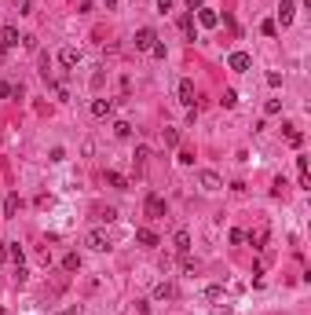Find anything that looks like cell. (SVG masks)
<instances>
[{
  "mask_svg": "<svg viewBox=\"0 0 311 315\" xmlns=\"http://www.w3.org/2000/svg\"><path fill=\"white\" fill-rule=\"evenodd\" d=\"M84 242H88V249H95V253H107V249L114 246V242H110V235L103 231V227H95V231H88V238H84Z\"/></svg>",
  "mask_w": 311,
  "mask_h": 315,
  "instance_id": "6da1fadb",
  "label": "cell"
},
{
  "mask_svg": "<svg viewBox=\"0 0 311 315\" xmlns=\"http://www.w3.org/2000/svg\"><path fill=\"white\" fill-rule=\"evenodd\" d=\"M157 44V33L150 30V26H143V30H136V51H150Z\"/></svg>",
  "mask_w": 311,
  "mask_h": 315,
  "instance_id": "7a4b0ae2",
  "label": "cell"
},
{
  "mask_svg": "<svg viewBox=\"0 0 311 315\" xmlns=\"http://www.w3.org/2000/svg\"><path fill=\"white\" fill-rule=\"evenodd\" d=\"M198 183H202V191H209V194H213V191H220V187H223V180L213 173V169H202V173H198Z\"/></svg>",
  "mask_w": 311,
  "mask_h": 315,
  "instance_id": "3957f363",
  "label": "cell"
},
{
  "mask_svg": "<svg viewBox=\"0 0 311 315\" xmlns=\"http://www.w3.org/2000/svg\"><path fill=\"white\" fill-rule=\"evenodd\" d=\"M227 66L234 70V74H246V70L253 66V59H249L246 51H231V59H227Z\"/></svg>",
  "mask_w": 311,
  "mask_h": 315,
  "instance_id": "277c9868",
  "label": "cell"
},
{
  "mask_svg": "<svg viewBox=\"0 0 311 315\" xmlns=\"http://www.w3.org/2000/svg\"><path fill=\"white\" fill-rule=\"evenodd\" d=\"M176 95H180L183 107H194V81H190V77H183L180 88H176Z\"/></svg>",
  "mask_w": 311,
  "mask_h": 315,
  "instance_id": "5b68a950",
  "label": "cell"
},
{
  "mask_svg": "<svg viewBox=\"0 0 311 315\" xmlns=\"http://www.w3.org/2000/svg\"><path fill=\"white\" fill-rule=\"evenodd\" d=\"M198 22H202L205 30H216V26H220V15H216V8H198Z\"/></svg>",
  "mask_w": 311,
  "mask_h": 315,
  "instance_id": "8992f818",
  "label": "cell"
},
{
  "mask_svg": "<svg viewBox=\"0 0 311 315\" xmlns=\"http://www.w3.org/2000/svg\"><path fill=\"white\" fill-rule=\"evenodd\" d=\"M18 41H22V37H18V30H15V26H4V33H0V48L8 51V48H15Z\"/></svg>",
  "mask_w": 311,
  "mask_h": 315,
  "instance_id": "52a82bcc",
  "label": "cell"
},
{
  "mask_svg": "<svg viewBox=\"0 0 311 315\" xmlns=\"http://www.w3.org/2000/svg\"><path fill=\"white\" fill-rule=\"evenodd\" d=\"M147 216H165V198H157V194H147Z\"/></svg>",
  "mask_w": 311,
  "mask_h": 315,
  "instance_id": "ba28073f",
  "label": "cell"
},
{
  "mask_svg": "<svg viewBox=\"0 0 311 315\" xmlns=\"http://www.w3.org/2000/svg\"><path fill=\"white\" fill-rule=\"evenodd\" d=\"M92 114H95V117H110V114H114V103H110V99H92Z\"/></svg>",
  "mask_w": 311,
  "mask_h": 315,
  "instance_id": "9c48e42d",
  "label": "cell"
},
{
  "mask_svg": "<svg viewBox=\"0 0 311 315\" xmlns=\"http://www.w3.org/2000/svg\"><path fill=\"white\" fill-rule=\"evenodd\" d=\"M246 242H253V249H264V246H267V227H256V231H249Z\"/></svg>",
  "mask_w": 311,
  "mask_h": 315,
  "instance_id": "30bf717a",
  "label": "cell"
},
{
  "mask_svg": "<svg viewBox=\"0 0 311 315\" xmlns=\"http://www.w3.org/2000/svg\"><path fill=\"white\" fill-rule=\"evenodd\" d=\"M136 242H140V246H147V249H154V246H157V235L150 231V227H140V231H136Z\"/></svg>",
  "mask_w": 311,
  "mask_h": 315,
  "instance_id": "8fae6325",
  "label": "cell"
},
{
  "mask_svg": "<svg viewBox=\"0 0 311 315\" xmlns=\"http://www.w3.org/2000/svg\"><path fill=\"white\" fill-rule=\"evenodd\" d=\"M59 63H62V66H77V63H81V51L77 48H62L59 51Z\"/></svg>",
  "mask_w": 311,
  "mask_h": 315,
  "instance_id": "7c38bea8",
  "label": "cell"
},
{
  "mask_svg": "<svg viewBox=\"0 0 311 315\" xmlns=\"http://www.w3.org/2000/svg\"><path fill=\"white\" fill-rule=\"evenodd\" d=\"M176 253H180V257L190 253V231H176Z\"/></svg>",
  "mask_w": 311,
  "mask_h": 315,
  "instance_id": "4fadbf2b",
  "label": "cell"
},
{
  "mask_svg": "<svg viewBox=\"0 0 311 315\" xmlns=\"http://www.w3.org/2000/svg\"><path fill=\"white\" fill-rule=\"evenodd\" d=\"M279 22H282V26L293 22V0H282V8H279Z\"/></svg>",
  "mask_w": 311,
  "mask_h": 315,
  "instance_id": "5bb4252c",
  "label": "cell"
},
{
  "mask_svg": "<svg viewBox=\"0 0 311 315\" xmlns=\"http://www.w3.org/2000/svg\"><path fill=\"white\" fill-rule=\"evenodd\" d=\"M107 183H110V187H117V191H124V187H128V180H124L121 173H114V169L107 173Z\"/></svg>",
  "mask_w": 311,
  "mask_h": 315,
  "instance_id": "9a60e30c",
  "label": "cell"
},
{
  "mask_svg": "<svg viewBox=\"0 0 311 315\" xmlns=\"http://www.w3.org/2000/svg\"><path fill=\"white\" fill-rule=\"evenodd\" d=\"M180 30L187 33V41H194V15H183L180 18Z\"/></svg>",
  "mask_w": 311,
  "mask_h": 315,
  "instance_id": "2e32d148",
  "label": "cell"
},
{
  "mask_svg": "<svg viewBox=\"0 0 311 315\" xmlns=\"http://www.w3.org/2000/svg\"><path fill=\"white\" fill-rule=\"evenodd\" d=\"M18 213V194H8L4 198V216H15Z\"/></svg>",
  "mask_w": 311,
  "mask_h": 315,
  "instance_id": "e0dca14e",
  "label": "cell"
},
{
  "mask_svg": "<svg viewBox=\"0 0 311 315\" xmlns=\"http://www.w3.org/2000/svg\"><path fill=\"white\" fill-rule=\"evenodd\" d=\"M62 268H66V271H77V268H81V257H77V253H66V257H62Z\"/></svg>",
  "mask_w": 311,
  "mask_h": 315,
  "instance_id": "ac0fdd59",
  "label": "cell"
},
{
  "mask_svg": "<svg viewBox=\"0 0 311 315\" xmlns=\"http://www.w3.org/2000/svg\"><path fill=\"white\" fill-rule=\"evenodd\" d=\"M220 103H223L227 110H231V107H238V92H234V88H227V92H223V99H220Z\"/></svg>",
  "mask_w": 311,
  "mask_h": 315,
  "instance_id": "d6986e66",
  "label": "cell"
},
{
  "mask_svg": "<svg viewBox=\"0 0 311 315\" xmlns=\"http://www.w3.org/2000/svg\"><path fill=\"white\" fill-rule=\"evenodd\" d=\"M172 293H176V290H172L169 282H161V286H157V290H154V297H157V300H169Z\"/></svg>",
  "mask_w": 311,
  "mask_h": 315,
  "instance_id": "ffe728a7",
  "label": "cell"
},
{
  "mask_svg": "<svg viewBox=\"0 0 311 315\" xmlns=\"http://www.w3.org/2000/svg\"><path fill=\"white\" fill-rule=\"evenodd\" d=\"M264 114H267V117L282 114V99H267V107H264Z\"/></svg>",
  "mask_w": 311,
  "mask_h": 315,
  "instance_id": "44dd1931",
  "label": "cell"
},
{
  "mask_svg": "<svg viewBox=\"0 0 311 315\" xmlns=\"http://www.w3.org/2000/svg\"><path fill=\"white\" fill-rule=\"evenodd\" d=\"M114 132L121 136V140H128V136H132V125H128V121H117V125H114Z\"/></svg>",
  "mask_w": 311,
  "mask_h": 315,
  "instance_id": "7402d4cb",
  "label": "cell"
},
{
  "mask_svg": "<svg viewBox=\"0 0 311 315\" xmlns=\"http://www.w3.org/2000/svg\"><path fill=\"white\" fill-rule=\"evenodd\" d=\"M176 143H180V132L176 128H165V147H176Z\"/></svg>",
  "mask_w": 311,
  "mask_h": 315,
  "instance_id": "603a6c76",
  "label": "cell"
},
{
  "mask_svg": "<svg viewBox=\"0 0 311 315\" xmlns=\"http://www.w3.org/2000/svg\"><path fill=\"white\" fill-rule=\"evenodd\" d=\"M99 220H103V224H110V220H117V209H99Z\"/></svg>",
  "mask_w": 311,
  "mask_h": 315,
  "instance_id": "cb8c5ba5",
  "label": "cell"
},
{
  "mask_svg": "<svg viewBox=\"0 0 311 315\" xmlns=\"http://www.w3.org/2000/svg\"><path fill=\"white\" fill-rule=\"evenodd\" d=\"M205 297H209V300H220V297H223V286H205Z\"/></svg>",
  "mask_w": 311,
  "mask_h": 315,
  "instance_id": "d4e9b609",
  "label": "cell"
},
{
  "mask_svg": "<svg viewBox=\"0 0 311 315\" xmlns=\"http://www.w3.org/2000/svg\"><path fill=\"white\" fill-rule=\"evenodd\" d=\"M260 33H264V37H275V33H279V26H275V22H271V18H267V22L260 26Z\"/></svg>",
  "mask_w": 311,
  "mask_h": 315,
  "instance_id": "484cf974",
  "label": "cell"
},
{
  "mask_svg": "<svg viewBox=\"0 0 311 315\" xmlns=\"http://www.w3.org/2000/svg\"><path fill=\"white\" fill-rule=\"evenodd\" d=\"M286 140H289V143H293V147H300V143H304V136H300V132H296V128H289V132H286Z\"/></svg>",
  "mask_w": 311,
  "mask_h": 315,
  "instance_id": "4316f807",
  "label": "cell"
},
{
  "mask_svg": "<svg viewBox=\"0 0 311 315\" xmlns=\"http://www.w3.org/2000/svg\"><path fill=\"white\" fill-rule=\"evenodd\" d=\"M267 84H271V88H279V84H282V74H279V70H271V74H267Z\"/></svg>",
  "mask_w": 311,
  "mask_h": 315,
  "instance_id": "83f0119b",
  "label": "cell"
},
{
  "mask_svg": "<svg viewBox=\"0 0 311 315\" xmlns=\"http://www.w3.org/2000/svg\"><path fill=\"white\" fill-rule=\"evenodd\" d=\"M0 95L8 99V95H15V84H8V81H0Z\"/></svg>",
  "mask_w": 311,
  "mask_h": 315,
  "instance_id": "f1b7e54d",
  "label": "cell"
},
{
  "mask_svg": "<svg viewBox=\"0 0 311 315\" xmlns=\"http://www.w3.org/2000/svg\"><path fill=\"white\" fill-rule=\"evenodd\" d=\"M8 253H11V260H15V264H22V246H11Z\"/></svg>",
  "mask_w": 311,
  "mask_h": 315,
  "instance_id": "f546056e",
  "label": "cell"
},
{
  "mask_svg": "<svg viewBox=\"0 0 311 315\" xmlns=\"http://www.w3.org/2000/svg\"><path fill=\"white\" fill-rule=\"evenodd\" d=\"M51 161H66V150L62 147H51Z\"/></svg>",
  "mask_w": 311,
  "mask_h": 315,
  "instance_id": "4dcf8cb0",
  "label": "cell"
},
{
  "mask_svg": "<svg viewBox=\"0 0 311 315\" xmlns=\"http://www.w3.org/2000/svg\"><path fill=\"white\" fill-rule=\"evenodd\" d=\"M187 8H190V15H194L198 8H205V0H187Z\"/></svg>",
  "mask_w": 311,
  "mask_h": 315,
  "instance_id": "1f68e13d",
  "label": "cell"
},
{
  "mask_svg": "<svg viewBox=\"0 0 311 315\" xmlns=\"http://www.w3.org/2000/svg\"><path fill=\"white\" fill-rule=\"evenodd\" d=\"M157 11H161V15H165V11H172V0H157Z\"/></svg>",
  "mask_w": 311,
  "mask_h": 315,
  "instance_id": "d6a6232c",
  "label": "cell"
},
{
  "mask_svg": "<svg viewBox=\"0 0 311 315\" xmlns=\"http://www.w3.org/2000/svg\"><path fill=\"white\" fill-rule=\"evenodd\" d=\"M0 315H4V312H0Z\"/></svg>",
  "mask_w": 311,
  "mask_h": 315,
  "instance_id": "836d02e7",
  "label": "cell"
}]
</instances>
